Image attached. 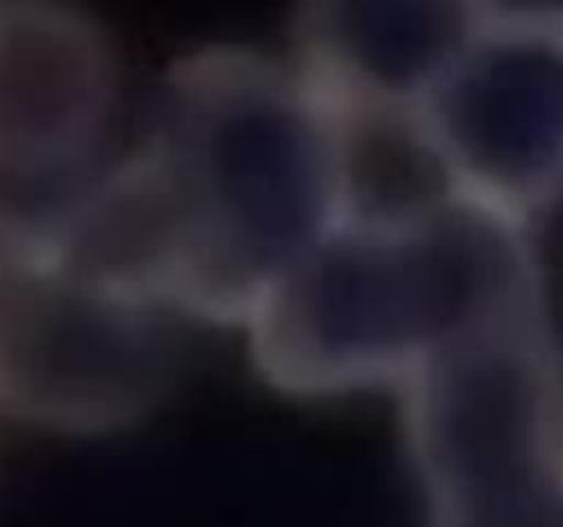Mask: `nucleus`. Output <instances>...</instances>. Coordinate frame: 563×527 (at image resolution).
I'll return each mask as SVG.
<instances>
[{"label":"nucleus","mask_w":563,"mask_h":527,"mask_svg":"<svg viewBox=\"0 0 563 527\" xmlns=\"http://www.w3.org/2000/svg\"><path fill=\"white\" fill-rule=\"evenodd\" d=\"M548 307L531 223L460 192L355 203L247 322L258 377L302 401L396 390Z\"/></svg>","instance_id":"2"},{"label":"nucleus","mask_w":563,"mask_h":527,"mask_svg":"<svg viewBox=\"0 0 563 527\" xmlns=\"http://www.w3.org/2000/svg\"><path fill=\"white\" fill-rule=\"evenodd\" d=\"M504 0H300L295 64L355 130L405 126Z\"/></svg>","instance_id":"6"},{"label":"nucleus","mask_w":563,"mask_h":527,"mask_svg":"<svg viewBox=\"0 0 563 527\" xmlns=\"http://www.w3.org/2000/svg\"><path fill=\"white\" fill-rule=\"evenodd\" d=\"M168 318L82 278L44 223L0 206V415L58 434L141 421L174 377Z\"/></svg>","instance_id":"4"},{"label":"nucleus","mask_w":563,"mask_h":527,"mask_svg":"<svg viewBox=\"0 0 563 527\" xmlns=\"http://www.w3.org/2000/svg\"><path fill=\"white\" fill-rule=\"evenodd\" d=\"M119 97L113 47L69 0H0V173L58 176L97 154Z\"/></svg>","instance_id":"7"},{"label":"nucleus","mask_w":563,"mask_h":527,"mask_svg":"<svg viewBox=\"0 0 563 527\" xmlns=\"http://www.w3.org/2000/svg\"><path fill=\"white\" fill-rule=\"evenodd\" d=\"M443 187L531 223L563 198V0L504 5L407 124Z\"/></svg>","instance_id":"5"},{"label":"nucleus","mask_w":563,"mask_h":527,"mask_svg":"<svg viewBox=\"0 0 563 527\" xmlns=\"http://www.w3.org/2000/svg\"><path fill=\"white\" fill-rule=\"evenodd\" d=\"M355 132L295 60L192 49L165 75L146 143L44 225L110 294L247 327L357 203Z\"/></svg>","instance_id":"1"},{"label":"nucleus","mask_w":563,"mask_h":527,"mask_svg":"<svg viewBox=\"0 0 563 527\" xmlns=\"http://www.w3.org/2000/svg\"><path fill=\"white\" fill-rule=\"evenodd\" d=\"M427 527H563V355L548 307L399 390Z\"/></svg>","instance_id":"3"}]
</instances>
